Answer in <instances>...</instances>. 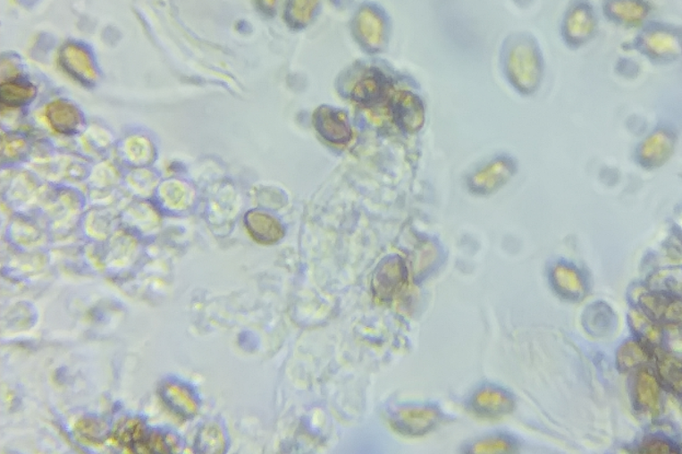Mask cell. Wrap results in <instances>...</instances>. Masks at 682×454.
<instances>
[{
    "mask_svg": "<svg viewBox=\"0 0 682 454\" xmlns=\"http://www.w3.org/2000/svg\"><path fill=\"white\" fill-rule=\"evenodd\" d=\"M676 444L666 438L647 437L639 446L637 453L642 454H669L680 453Z\"/></svg>",
    "mask_w": 682,
    "mask_h": 454,
    "instance_id": "30",
    "label": "cell"
},
{
    "mask_svg": "<svg viewBox=\"0 0 682 454\" xmlns=\"http://www.w3.org/2000/svg\"><path fill=\"white\" fill-rule=\"evenodd\" d=\"M515 451L514 443L506 438L493 437L484 439L472 447L474 453H511Z\"/></svg>",
    "mask_w": 682,
    "mask_h": 454,
    "instance_id": "29",
    "label": "cell"
},
{
    "mask_svg": "<svg viewBox=\"0 0 682 454\" xmlns=\"http://www.w3.org/2000/svg\"><path fill=\"white\" fill-rule=\"evenodd\" d=\"M651 353L644 345L637 341H627L618 351V367L623 373L640 367L650 361Z\"/></svg>",
    "mask_w": 682,
    "mask_h": 454,
    "instance_id": "24",
    "label": "cell"
},
{
    "mask_svg": "<svg viewBox=\"0 0 682 454\" xmlns=\"http://www.w3.org/2000/svg\"><path fill=\"white\" fill-rule=\"evenodd\" d=\"M245 224L253 240L263 246H271L284 237V228L281 223L265 213H248Z\"/></svg>",
    "mask_w": 682,
    "mask_h": 454,
    "instance_id": "11",
    "label": "cell"
},
{
    "mask_svg": "<svg viewBox=\"0 0 682 454\" xmlns=\"http://www.w3.org/2000/svg\"><path fill=\"white\" fill-rule=\"evenodd\" d=\"M148 433L140 419L124 418L115 427L114 434L116 441L136 453L147 438Z\"/></svg>",
    "mask_w": 682,
    "mask_h": 454,
    "instance_id": "21",
    "label": "cell"
},
{
    "mask_svg": "<svg viewBox=\"0 0 682 454\" xmlns=\"http://www.w3.org/2000/svg\"><path fill=\"white\" fill-rule=\"evenodd\" d=\"M657 369L667 387L675 393L681 395L682 391V364L675 356L661 353L657 356Z\"/></svg>",
    "mask_w": 682,
    "mask_h": 454,
    "instance_id": "23",
    "label": "cell"
},
{
    "mask_svg": "<svg viewBox=\"0 0 682 454\" xmlns=\"http://www.w3.org/2000/svg\"><path fill=\"white\" fill-rule=\"evenodd\" d=\"M596 28V18L588 4H575L568 13L564 23L565 38L571 44H582L592 37Z\"/></svg>",
    "mask_w": 682,
    "mask_h": 454,
    "instance_id": "9",
    "label": "cell"
},
{
    "mask_svg": "<svg viewBox=\"0 0 682 454\" xmlns=\"http://www.w3.org/2000/svg\"><path fill=\"white\" fill-rule=\"evenodd\" d=\"M630 322L633 331L640 336L644 343L649 345L659 344L661 340V330L659 325L652 322L649 316L640 311H632Z\"/></svg>",
    "mask_w": 682,
    "mask_h": 454,
    "instance_id": "28",
    "label": "cell"
},
{
    "mask_svg": "<svg viewBox=\"0 0 682 454\" xmlns=\"http://www.w3.org/2000/svg\"><path fill=\"white\" fill-rule=\"evenodd\" d=\"M160 395L165 404L173 409L174 413L184 418H191L198 413V402L193 394L183 384L168 381L162 389Z\"/></svg>",
    "mask_w": 682,
    "mask_h": 454,
    "instance_id": "15",
    "label": "cell"
},
{
    "mask_svg": "<svg viewBox=\"0 0 682 454\" xmlns=\"http://www.w3.org/2000/svg\"><path fill=\"white\" fill-rule=\"evenodd\" d=\"M640 304L645 315L662 324H681V299L669 292L659 291L641 297Z\"/></svg>",
    "mask_w": 682,
    "mask_h": 454,
    "instance_id": "6",
    "label": "cell"
},
{
    "mask_svg": "<svg viewBox=\"0 0 682 454\" xmlns=\"http://www.w3.org/2000/svg\"><path fill=\"white\" fill-rule=\"evenodd\" d=\"M315 129L331 144L344 145L352 139V129L344 112L334 107L321 106L315 112Z\"/></svg>",
    "mask_w": 682,
    "mask_h": 454,
    "instance_id": "4",
    "label": "cell"
},
{
    "mask_svg": "<svg viewBox=\"0 0 682 454\" xmlns=\"http://www.w3.org/2000/svg\"><path fill=\"white\" fill-rule=\"evenodd\" d=\"M675 148V139L665 130H659L642 144L639 158L647 168H659L670 158Z\"/></svg>",
    "mask_w": 682,
    "mask_h": 454,
    "instance_id": "12",
    "label": "cell"
},
{
    "mask_svg": "<svg viewBox=\"0 0 682 454\" xmlns=\"http://www.w3.org/2000/svg\"><path fill=\"white\" fill-rule=\"evenodd\" d=\"M321 0H287L285 19L289 26L300 29L308 24L315 16Z\"/></svg>",
    "mask_w": 682,
    "mask_h": 454,
    "instance_id": "22",
    "label": "cell"
},
{
    "mask_svg": "<svg viewBox=\"0 0 682 454\" xmlns=\"http://www.w3.org/2000/svg\"><path fill=\"white\" fill-rule=\"evenodd\" d=\"M514 399L508 392L498 388L481 389L472 399V408L477 416L486 419H499L513 412Z\"/></svg>",
    "mask_w": 682,
    "mask_h": 454,
    "instance_id": "7",
    "label": "cell"
},
{
    "mask_svg": "<svg viewBox=\"0 0 682 454\" xmlns=\"http://www.w3.org/2000/svg\"><path fill=\"white\" fill-rule=\"evenodd\" d=\"M552 285L559 295L569 300H581L586 294L583 278L575 268L564 265L553 268Z\"/></svg>",
    "mask_w": 682,
    "mask_h": 454,
    "instance_id": "16",
    "label": "cell"
},
{
    "mask_svg": "<svg viewBox=\"0 0 682 454\" xmlns=\"http://www.w3.org/2000/svg\"><path fill=\"white\" fill-rule=\"evenodd\" d=\"M542 71V62L533 43L520 41L510 48L508 74L511 84L519 91L529 94L537 89Z\"/></svg>",
    "mask_w": 682,
    "mask_h": 454,
    "instance_id": "1",
    "label": "cell"
},
{
    "mask_svg": "<svg viewBox=\"0 0 682 454\" xmlns=\"http://www.w3.org/2000/svg\"><path fill=\"white\" fill-rule=\"evenodd\" d=\"M46 115L57 133L75 134L81 125V115L74 105L66 101H55L48 105Z\"/></svg>",
    "mask_w": 682,
    "mask_h": 454,
    "instance_id": "17",
    "label": "cell"
},
{
    "mask_svg": "<svg viewBox=\"0 0 682 454\" xmlns=\"http://www.w3.org/2000/svg\"><path fill=\"white\" fill-rule=\"evenodd\" d=\"M226 441L222 429L215 424H207L199 429L195 448L197 452L206 454H218L225 450Z\"/></svg>",
    "mask_w": 682,
    "mask_h": 454,
    "instance_id": "25",
    "label": "cell"
},
{
    "mask_svg": "<svg viewBox=\"0 0 682 454\" xmlns=\"http://www.w3.org/2000/svg\"><path fill=\"white\" fill-rule=\"evenodd\" d=\"M642 46L651 56L659 58H671L680 53L679 38L665 30L647 32L642 38Z\"/></svg>",
    "mask_w": 682,
    "mask_h": 454,
    "instance_id": "20",
    "label": "cell"
},
{
    "mask_svg": "<svg viewBox=\"0 0 682 454\" xmlns=\"http://www.w3.org/2000/svg\"><path fill=\"white\" fill-rule=\"evenodd\" d=\"M408 273L406 262L398 256H389L379 263L372 278V291L382 302H390L406 290Z\"/></svg>",
    "mask_w": 682,
    "mask_h": 454,
    "instance_id": "2",
    "label": "cell"
},
{
    "mask_svg": "<svg viewBox=\"0 0 682 454\" xmlns=\"http://www.w3.org/2000/svg\"><path fill=\"white\" fill-rule=\"evenodd\" d=\"M392 90V82L379 71H373L360 80L352 91V97L360 105H376L383 102Z\"/></svg>",
    "mask_w": 682,
    "mask_h": 454,
    "instance_id": "13",
    "label": "cell"
},
{
    "mask_svg": "<svg viewBox=\"0 0 682 454\" xmlns=\"http://www.w3.org/2000/svg\"><path fill=\"white\" fill-rule=\"evenodd\" d=\"M63 67L77 80L89 85L94 82L95 71L89 55L77 46H67L62 52Z\"/></svg>",
    "mask_w": 682,
    "mask_h": 454,
    "instance_id": "19",
    "label": "cell"
},
{
    "mask_svg": "<svg viewBox=\"0 0 682 454\" xmlns=\"http://www.w3.org/2000/svg\"><path fill=\"white\" fill-rule=\"evenodd\" d=\"M256 3L262 13L273 14L279 6L280 0H256Z\"/></svg>",
    "mask_w": 682,
    "mask_h": 454,
    "instance_id": "32",
    "label": "cell"
},
{
    "mask_svg": "<svg viewBox=\"0 0 682 454\" xmlns=\"http://www.w3.org/2000/svg\"><path fill=\"white\" fill-rule=\"evenodd\" d=\"M515 171L514 164L505 158L495 159L476 171L469 181L472 192L490 194L509 182Z\"/></svg>",
    "mask_w": 682,
    "mask_h": 454,
    "instance_id": "5",
    "label": "cell"
},
{
    "mask_svg": "<svg viewBox=\"0 0 682 454\" xmlns=\"http://www.w3.org/2000/svg\"><path fill=\"white\" fill-rule=\"evenodd\" d=\"M170 452H172V450H170V446L167 439H165L162 433L156 432H149L147 438L145 439L143 444H141V446L138 449V451H136V453L140 454H158Z\"/></svg>",
    "mask_w": 682,
    "mask_h": 454,
    "instance_id": "31",
    "label": "cell"
},
{
    "mask_svg": "<svg viewBox=\"0 0 682 454\" xmlns=\"http://www.w3.org/2000/svg\"><path fill=\"white\" fill-rule=\"evenodd\" d=\"M394 123L408 133H414L424 123L422 101L411 92H404L394 97L392 105Z\"/></svg>",
    "mask_w": 682,
    "mask_h": 454,
    "instance_id": "8",
    "label": "cell"
},
{
    "mask_svg": "<svg viewBox=\"0 0 682 454\" xmlns=\"http://www.w3.org/2000/svg\"><path fill=\"white\" fill-rule=\"evenodd\" d=\"M78 439L89 443H101L108 438L109 427L99 418L86 417L80 419L75 427Z\"/></svg>",
    "mask_w": 682,
    "mask_h": 454,
    "instance_id": "27",
    "label": "cell"
},
{
    "mask_svg": "<svg viewBox=\"0 0 682 454\" xmlns=\"http://www.w3.org/2000/svg\"><path fill=\"white\" fill-rule=\"evenodd\" d=\"M633 397L641 412L656 416L661 412V387L659 381L647 370H640L635 380Z\"/></svg>",
    "mask_w": 682,
    "mask_h": 454,
    "instance_id": "10",
    "label": "cell"
},
{
    "mask_svg": "<svg viewBox=\"0 0 682 454\" xmlns=\"http://www.w3.org/2000/svg\"><path fill=\"white\" fill-rule=\"evenodd\" d=\"M36 94V89L27 82L8 80L3 81L0 99L3 105L19 107L28 104Z\"/></svg>",
    "mask_w": 682,
    "mask_h": 454,
    "instance_id": "26",
    "label": "cell"
},
{
    "mask_svg": "<svg viewBox=\"0 0 682 454\" xmlns=\"http://www.w3.org/2000/svg\"><path fill=\"white\" fill-rule=\"evenodd\" d=\"M440 422V412L434 408H406L397 412L392 424L404 436H423Z\"/></svg>",
    "mask_w": 682,
    "mask_h": 454,
    "instance_id": "3",
    "label": "cell"
},
{
    "mask_svg": "<svg viewBox=\"0 0 682 454\" xmlns=\"http://www.w3.org/2000/svg\"><path fill=\"white\" fill-rule=\"evenodd\" d=\"M355 31L360 41L369 50H377L382 43L384 22L380 13L373 7H363L355 18Z\"/></svg>",
    "mask_w": 682,
    "mask_h": 454,
    "instance_id": "14",
    "label": "cell"
},
{
    "mask_svg": "<svg viewBox=\"0 0 682 454\" xmlns=\"http://www.w3.org/2000/svg\"><path fill=\"white\" fill-rule=\"evenodd\" d=\"M605 8L609 17L630 26L641 23L650 13L644 0H607Z\"/></svg>",
    "mask_w": 682,
    "mask_h": 454,
    "instance_id": "18",
    "label": "cell"
}]
</instances>
